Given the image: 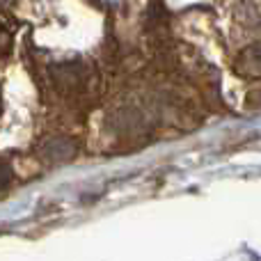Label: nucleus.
<instances>
[{
  "instance_id": "obj_1",
  "label": "nucleus",
  "mask_w": 261,
  "mask_h": 261,
  "mask_svg": "<svg viewBox=\"0 0 261 261\" xmlns=\"http://www.w3.org/2000/svg\"><path fill=\"white\" fill-rule=\"evenodd\" d=\"M236 71L248 78H261V41L245 48L236 60Z\"/></svg>"
},
{
  "instance_id": "obj_2",
  "label": "nucleus",
  "mask_w": 261,
  "mask_h": 261,
  "mask_svg": "<svg viewBox=\"0 0 261 261\" xmlns=\"http://www.w3.org/2000/svg\"><path fill=\"white\" fill-rule=\"evenodd\" d=\"M46 156L53 158V161H69L73 156V147L67 140H50L46 144Z\"/></svg>"
},
{
  "instance_id": "obj_3",
  "label": "nucleus",
  "mask_w": 261,
  "mask_h": 261,
  "mask_svg": "<svg viewBox=\"0 0 261 261\" xmlns=\"http://www.w3.org/2000/svg\"><path fill=\"white\" fill-rule=\"evenodd\" d=\"M9 184H12V167H9L7 163L0 161V193L7 190Z\"/></svg>"
}]
</instances>
